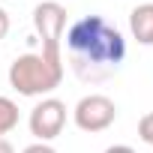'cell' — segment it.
<instances>
[{"mask_svg": "<svg viewBox=\"0 0 153 153\" xmlns=\"http://www.w3.org/2000/svg\"><path fill=\"white\" fill-rule=\"evenodd\" d=\"M66 60L69 69L87 84H99L120 72L126 60V42L117 27L102 15H84L66 30Z\"/></svg>", "mask_w": 153, "mask_h": 153, "instance_id": "cell-1", "label": "cell"}, {"mask_svg": "<svg viewBox=\"0 0 153 153\" xmlns=\"http://www.w3.org/2000/svg\"><path fill=\"white\" fill-rule=\"evenodd\" d=\"M63 63H51L42 54H21L9 66V84L21 96H48L63 81Z\"/></svg>", "mask_w": 153, "mask_h": 153, "instance_id": "cell-2", "label": "cell"}, {"mask_svg": "<svg viewBox=\"0 0 153 153\" xmlns=\"http://www.w3.org/2000/svg\"><path fill=\"white\" fill-rule=\"evenodd\" d=\"M33 27L42 39V57L51 63H63V33H66V9L57 0H42L33 9Z\"/></svg>", "mask_w": 153, "mask_h": 153, "instance_id": "cell-3", "label": "cell"}, {"mask_svg": "<svg viewBox=\"0 0 153 153\" xmlns=\"http://www.w3.org/2000/svg\"><path fill=\"white\" fill-rule=\"evenodd\" d=\"M72 120L81 132H105L117 120V105L105 93H90V96L78 99V105L72 111Z\"/></svg>", "mask_w": 153, "mask_h": 153, "instance_id": "cell-4", "label": "cell"}, {"mask_svg": "<svg viewBox=\"0 0 153 153\" xmlns=\"http://www.w3.org/2000/svg\"><path fill=\"white\" fill-rule=\"evenodd\" d=\"M30 135H36V141H54L63 126H66V102H60L57 96H42L39 105H33L30 117H27Z\"/></svg>", "mask_w": 153, "mask_h": 153, "instance_id": "cell-5", "label": "cell"}, {"mask_svg": "<svg viewBox=\"0 0 153 153\" xmlns=\"http://www.w3.org/2000/svg\"><path fill=\"white\" fill-rule=\"evenodd\" d=\"M129 30L138 45H153V3H141L129 12Z\"/></svg>", "mask_w": 153, "mask_h": 153, "instance_id": "cell-6", "label": "cell"}, {"mask_svg": "<svg viewBox=\"0 0 153 153\" xmlns=\"http://www.w3.org/2000/svg\"><path fill=\"white\" fill-rule=\"evenodd\" d=\"M18 126V105L9 96H0V138H6Z\"/></svg>", "mask_w": 153, "mask_h": 153, "instance_id": "cell-7", "label": "cell"}, {"mask_svg": "<svg viewBox=\"0 0 153 153\" xmlns=\"http://www.w3.org/2000/svg\"><path fill=\"white\" fill-rule=\"evenodd\" d=\"M138 138L153 147V111H147V114L138 120Z\"/></svg>", "mask_w": 153, "mask_h": 153, "instance_id": "cell-8", "label": "cell"}, {"mask_svg": "<svg viewBox=\"0 0 153 153\" xmlns=\"http://www.w3.org/2000/svg\"><path fill=\"white\" fill-rule=\"evenodd\" d=\"M21 153H57L51 144H45V141H36V144H30V147H24Z\"/></svg>", "mask_w": 153, "mask_h": 153, "instance_id": "cell-9", "label": "cell"}, {"mask_svg": "<svg viewBox=\"0 0 153 153\" xmlns=\"http://www.w3.org/2000/svg\"><path fill=\"white\" fill-rule=\"evenodd\" d=\"M6 33H9V12L0 6V39H6Z\"/></svg>", "mask_w": 153, "mask_h": 153, "instance_id": "cell-10", "label": "cell"}, {"mask_svg": "<svg viewBox=\"0 0 153 153\" xmlns=\"http://www.w3.org/2000/svg\"><path fill=\"white\" fill-rule=\"evenodd\" d=\"M105 153H135L132 147H126V144H114V147H108Z\"/></svg>", "mask_w": 153, "mask_h": 153, "instance_id": "cell-11", "label": "cell"}, {"mask_svg": "<svg viewBox=\"0 0 153 153\" xmlns=\"http://www.w3.org/2000/svg\"><path fill=\"white\" fill-rule=\"evenodd\" d=\"M0 153H15V147H12L6 138H0Z\"/></svg>", "mask_w": 153, "mask_h": 153, "instance_id": "cell-12", "label": "cell"}]
</instances>
